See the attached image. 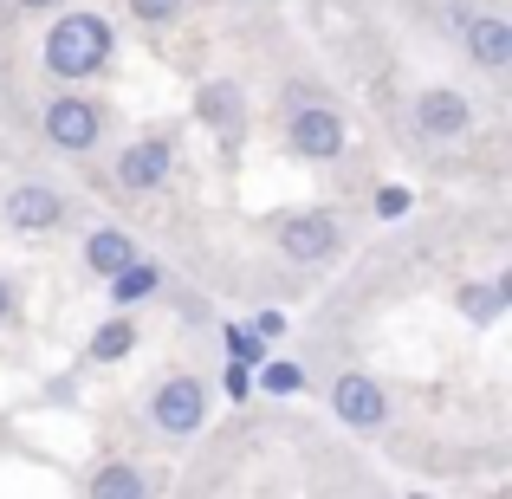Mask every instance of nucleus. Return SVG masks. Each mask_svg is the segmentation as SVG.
I'll use <instances>...</instances> for the list:
<instances>
[{"label": "nucleus", "instance_id": "8", "mask_svg": "<svg viewBox=\"0 0 512 499\" xmlns=\"http://www.w3.org/2000/svg\"><path fill=\"white\" fill-rule=\"evenodd\" d=\"M0 214H7V227H20V234H52V227L65 221V195L46 188V182H20Z\"/></svg>", "mask_w": 512, "mask_h": 499}, {"label": "nucleus", "instance_id": "4", "mask_svg": "<svg viewBox=\"0 0 512 499\" xmlns=\"http://www.w3.org/2000/svg\"><path fill=\"white\" fill-rule=\"evenodd\" d=\"M331 415H338L344 428H357V435L383 428V422H389V396H383V383H376V376H363V370H344L338 383H331Z\"/></svg>", "mask_w": 512, "mask_h": 499}, {"label": "nucleus", "instance_id": "5", "mask_svg": "<svg viewBox=\"0 0 512 499\" xmlns=\"http://www.w3.org/2000/svg\"><path fill=\"white\" fill-rule=\"evenodd\" d=\"M286 137H292V150H299L305 163H338L344 156V117L325 111V104H299Z\"/></svg>", "mask_w": 512, "mask_h": 499}, {"label": "nucleus", "instance_id": "21", "mask_svg": "<svg viewBox=\"0 0 512 499\" xmlns=\"http://www.w3.org/2000/svg\"><path fill=\"white\" fill-rule=\"evenodd\" d=\"M279 331H286V318H279V312H260V318H253V337H279Z\"/></svg>", "mask_w": 512, "mask_h": 499}, {"label": "nucleus", "instance_id": "13", "mask_svg": "<svg viewBox=\"0 0 512 499\" xmlns=\"http://www.w3.org/2000/svg\"><path fill=\"white\" fill-rule=\"evenodd\" d=\"M137 260V240L124 234V227H98V234L85 240V266L98 279H111V273H124V266Z\"/></svg>", "mask_w": 512, "mask_h": 499}, {"label": "nucleus", "instance_id": "12", "mask_svg": "<svg viewBox=\"0 0 512 499\" xmlns=\"http://www.w3.org/2000/svg\"><path fill=\"white\" fill-rule=\"evenodd\" d=\"M454 305H461L467 325H500V312L512 305V279H467L454 292Z\"/></svg>", "mask_w": 512, "mask_h": 499}, {"label": "nucleus", "instance_id": "9", "mask_svg": "<svg viewBox=\"0 0 512 499\" xmlns=\"http://www.w3.org/2000/svg\"><path fill=\"white\" fill-rule=\"evenodd\" d=\"M461 46L480 72H506L512 65V26L500 13H461Z\"/></svg>", "mask_w": 512, "mask_h": 499}, {"label": "nucleus", "instance_id": "14", "mask_svg": "<svg viewBox=\"0 0 512 499\" xmlns=\"http://www.w3.org/2000/svg\"><path fill=\"white\" fill-rule=\"evenodd\" d=\"M85 487L98 493V499H143V493H150V480H143L130 461H111V467H98V474H91Z\"/></svg>", "mask_w": 512, "mask_h": 499}, {"label": "nucleus", "instance_id": "16", "mask_svg": "<svg viewBox=\"0 0 512 499\" xmlns=\"http://www.w3.org/2000/svg\"><path fill=\"white\" fill-rule=\"evenodd\" d=\"M130 350H137V325H130L124 312L104 318V325L91 331V357H98V363H117V357H130Z\"/></svg>", "mask_w": 512, "mask_h": 499}, {"label": "nucleus", "instance_id": "7", "mask_svg": "<svg viewBox=\"0 0 512 499\" xmlns=\"http://www.w3.org/2000/svg\"><path fill=\"white\" fill-rule=\"evenodd\" d=\"M467 124H474V104H467L461 91L435 85V91H422V98H415V130H422L428 143H454V137H467Z\"/></svg>", "mask_w": 512, "mask_h": 499}, {"label": "nucleus", "instance_id": "1", "mask_svg": "<svg viewBox=\"0 0 512 499\" xmlns=\"http://www.w3.org/2000/svg\"><path fill=\"white\" fill-rule=\"evenodd\" d=\"M111 20L104 13H65L59 26L46 33V72L65 78V85H78V78L104 72V59H111Z\"/></svg>", "mask_w": 512, "mask_h": 499}, {"label": "nucleus", "instance_id": "10", "mask_svg": "<svg viewBox=\"0 0 512 499\" xmlns=\"http://www.w3.org/2000/svg\"><path fill=\"white\" fill-rule=\"evenodd\" d=\"M195 117L214 130V137L234 143V137H240V124H247V98H240L234 78H208V85L195 91Z\"/></svg>", "mask_w": 512, "mask_h": 499}, {"label": "nucleus", "instance_id": "2", "mask_svg": "<svg viewBox=\"0 0 512 499\" xmlns=\"http://www.w3.org/2000/svg\"><path fill=\"white\" fill-rule=\"evenodd\" d=\"M150 422L163 428V435H201V422H208V383H201V376H169V383H156Z\"/></svg>", "mask_w": 512, "mask_h": 499}, {"label": "nucleus", "instance_id": "3", "mask_svg": "<svg viewBox=\"0 0 512 499\" xmlns=\"http://www.w3.org/2000/svg\"><path fill=\"white\" fill-rule=\"evenodd\" d=\"M344 247V227H338V214H325V208H305V214H286L279 221V253L286 260H331V253Z\"/></svg>", "mask_w": 512, "mask_h": 499}, {"label": "nucleus", "instance_id": "22", "mask_svg": "<svg viewBox=\"0 0 512 499\" xmlns=\"http://www.w3.org/2000/svg\"><path fill=\"white\" fill-rule=\"evenodd\" d=\"M7 318H13V286L0 279V325H7Z\"/></svg>", "mask_w": 512, "mask_h": 499}, {"label": "nucleus", "instance_id": "17", "mask_svg": "<svg viewBox=\"0 0 512 499\" xmlns=\"http://www.w3.org/2000/svg\"><path fill=\"white\" fill-rule=\"evenodd\" d=\"M260 389H266V396H299V389H305V370H299V363H266V370H260Z\"/></svg>", "mask_w": 512, "mask_h": 499}, {"label": "nucleus", "instance_id": "15", "mask_svg": "<svg viewBox=\"0 0 512 499\" xmlns=\"http://www.w3.org/2000/svg\"><path fill=\"white\" fill-rule=\"evenodd\" d=\"M156 286H163V273H156V266L137 253V260H130L124 273H111V305H137V299H150Z\"/></svg>", "mask_w": 512, "mask_h": 499}, {"label": "nucleus", "instance_id": "18", "mask_svg": "<svg viewBox=\"0 0 512 499\" xmlns=\"http://www.w3.org/2000/svg\"><path fill=\"white\" fill-rule=\"evenodd\" d=\"M182 7H188V0H130V13H137L143 26H169Z\"/></svg>", "mask_w": 512, "mask_h": 499}, {"label": "nucleus", "instance_id": "6", "mask_svg": "<svg viewBox=\"0 0 512 499\" xmlns=\"http://www.w3.org/2000/svg\"><path fill=\"white\" fill-rule=\"evenodd\" d=\"M104 130V111L91 98H52L46 104V143L52 150H91Z\"/></svg>", "mask_w": 512, "mask_h": 499}, {"label": "nucleus", "instance_id": "11", "mask_svg": "<svg viewBox=\"0 0 512 499\" xmlns=\"http://www.w3.org/2000/svg\"><path fill=\"white\" fill-rule=\"evenodd\" d=\"M169 163H175V150H169V137H143V143H130L124 156H117V182L124 188H163L169 182Z\"/></svg>", "mask_w": 512, "mask_h": 499}, {"label": "nucleus", "instance_id": "23", "mask_svg": "<svg viewBox=\"0 0 512 499\" xmlns=\"http://www.w3.org/2000/svg\"><path fill=\"white\" fill-rule=\"evenodd\" d=\"M20 7H26V13H46V7H59V0H20Z\"/></svg>", "mask_w": 512, "mask_h": 499}, {"label": "nucleus", "instance_id": "20", "mask_svg": "<svg viewBox=\"0 0 512 499\" xmlns=\"http://www.w3.org/2000/svg\"><path fill=\"white\" fill-rule=\"evenodd\" d=\"M376 214H383V221H402V214H409V188H402V182H389L383 195H376Z\"/></svg>", "mask_w": 512, "mask_h": 499}, {"label": "nucleus", "instance_id": "19", "mask_svg": "<svg viewBox=\"0 0 512 499\" xmlns=\"http://www.w3.org/2000/svg\"><path fill=\"white\" fill-rule=\"evenodd\" d=\"M227 350H234V363H260L266 357V337H253V331H227Z\"/></svg>", "mask_w": 512, "mask_h": 499}]
</instances>
